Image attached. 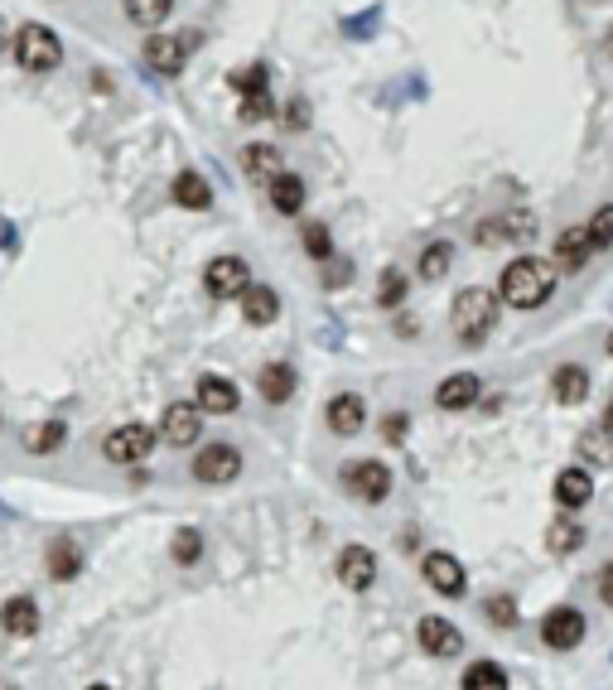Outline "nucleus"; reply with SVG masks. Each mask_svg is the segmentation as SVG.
I'll return each mask as SVG.
<instances>
[{
  "instance_id": "43",
  "label": "nucleus",
  "mask_w": 613,
  "mask_h": 690,
  "mask_svg": "<svg viewBox=\"0 0 613 690\" xmlns=\"http://www.w3.org/2000/svg\"><path fill=\"white\" fill-rule=\"evenodd\" d=\"M285 126H290V131H305V126H309V107H305V97H295V102L285 107Z\"/></svg>"
},
{
  "instance_id": "35",
  "label": "nucleus",
  "mask_w": 613,
  "mask_h": 690,
  "mask_svg": "<svg viewBox=\"0 0 613 690\" xmlns=\"http://www.w3.org/2000/svg\"><path fill=\"white\" fill-rule=\"evenodd\" d=\"M271 116H276V102H271V92L242 97V111H237V121H242V126H261V121H271Z\"/></svg>"
},
{
  "instance_id": "12",
  "label": "nucleus",
  "mask_w": 613,
  "mask_h": 690,
  "mask_svg": "<svg viewBox=\"0 0 613 690\" xmlns=\"http://www.w3.org/2000/svg\"><path fill=\"white\" fill-rule=\"evenodd\" d=\"M237 473H242V454H237L232 444H208V449H198V459H194L198 483H232Z\"/></svg>"
},
{
  "instance_id": "32",
  "label": "nucleus",
  "mask_w": 613,
  "mask_h": 690,
  "mask_svg": "<svg viewBox=\"0 0 613 690\" xmlns=\"http://www.w3.org/2000/svg\"><path fill=\"white\" fill-rule=\"evenodd\" d=\"M232 92H237V97L271 92V68H266V63H251V68H242V73H232Z\"/></svg>"
},
{
  "instance_id": "45",
  "label": "nucleus",
  "mask_w": 613,
  "mask_h": 690,
  "mask_svg": "<svg viewBox=\"0 0 613 690\" xmlns=\"http://www.w3.org/2000/svg\"><path fill=\"white\" fill-rule=\"evenodd\" d=\"M609 358H613V333H609Z\"/></svg>"
},
{
  "instance_id": "7",
  "label": "nucleus",
  "mask_w": 613,
  "mask_h": 690,
  "mask_svg": "<svg viewBox=\"0 0 613 690\" xmlns=\"http://www.w3.org/2000/svg\"><path fill=\"white\" fill-rule=\"evenodd\" d=\"M203 285H208L213 300H232V295H242L251 285V266L242 256H213L208 271H203Z\"/></svg>"
},
{
  "instance_id": "42",
  "label": "nucleus",
  "mask_w": 613,
  "mask_h": 690,
  "mask_svg": "<svg viewBox=\"0 0 613 690\" xmlns=\"http://www.w3.org/2000/svg\"><path fill=\"white\" fill-rule=\"evenodd\" d=\"M406 430H411V420H406V415L396 411V415H387V420H382V435H387L391 444H401L406 440Z\"/></svg>"
},
{
  "instance_id": "33",
  "label": "nucleus",
  "mask_w": 613,
  "mask_h": 690,
  "mask_svg": "<svg viewBox=\"0 0 613 690\" xmlns=\"http://www.w3.org/2000/svg\"><path fill=\"white\" fill-rule=\"evenodd\" d=\"M449 261H454V247H449V242H430V247L420 251V276L440 280L449 271Z\"/></svg>"
},
{
  "instance_id": "29",
  "label": "nucleus",
  "mask_w": 613,
  "mask_h": 690,
  "mask_svg": "<svg viewBox=\"0 0 613 690\" xmlns=\"http://www.w3.org/2000/svg\"><path fill=\"white\" fill-rule=\"evenodd\" d=\"M78 570H83V555L73 541H54L49 546V575L54 580H78Z\"/></svg>"
},
{
  "instance_id": "11",
  "label": "nucleus",
  "mask_w": 613,
  "mask_h": 690,
  "mask_svg": "<svg viewBox=\"0 0 613 690\" xmlns=\"http://www.w3.org/2000/svg\"><path fill=\"white\" fill-rule=\"evenodd\" d=\"M194 406L203 415H232L237 406H242V391H237V382H227V377H218V372H208V377H198Z\"/></svg>"
},
{
  "instance_id": "25",
  "label": "nucleus",
  "mask_w": 613,
  "mask_h": 690,
  "mask_svg": "<svg viewBox=\"0 0 613 690\" xmlns=\"http://www.w3.org/2000/svg\"><path fill=\"white\" fill-rule=\"evenodd\" d=\"M551 391H556L560 406H580L589 396V372L575 367V362H565V367H556V377H551Z\"/></svg>"
},
{
  "instance_id": "44",
  "label": "nucleus",
  "mask_w": 613,
  "mask_h": 690,
  "mask_svg": "<svg viewBox=\"0 0 613 690\" xmlns=\"http://www.w3.org/2000/svg\"><path fill=\"white\" fill-rule=\"evenodd\" d=\"M599 599L613 608V560L604 565V570H599Z\"/></svg>"
},
{
  "instance_id": "4",
  "label": "nucleus",
  "mask_w": 613,
  "mask_h": 690,
  "mask_svg": "<svg viewBox=\"0 0 613 690\" xmlns=\"http://www.w3.org/2000/svg\"><path fill=\"white\" fill-rule=\"evenodd\" d=\"M194 49H198V34H155V29H150V39H145V63H150L155 73L174 78V73H184V63H189Z\"/></svg>"
},
{
  "instance_id": "34",
  "label": "nucleus",
  "mask_w": 613,
  "mask_h": 690,
  "mask_svg": "<svg viewBox=\"0 0 613 690\" xmlns=\"http://www.w3.org/2000/svg\"><path fill=\"white\" fill-rule=\"evenodd\" d=\"M300 242H305V256H314V261H329L334 256V237H329L324 222H309L305 232H300Z\"/></svg>"
},
{
  "instance_id": "37",
  "label": "nucleus",
  "mask_w": 613,
  "mask_h": 690,
  "mask_svg": "<svg viewBox=\"0 0 613 690\" xmlns=\"http://www.w3.org/2000/svg\"><path fill=\"white\" fill-rule=\"evenodd\" d=\"M580 454H585V459H599V464H609L613 459V425L609 430H599V435L589 430L585 440H580Z\"/></svg>"
},
{
  "instance_id": "9",
  "label": "nucleus",
  "mask_w": 613,
  "mask_h": 690,
  "mask_svg": "<svg viewBox=\"0 0 613 690\" xmlns=\"http://www.w3.org/2000/svg\"><path fill=\"white\" fill-rule=\"evenodd\" d=\"M203 435V411H198L194 401H174L160 420V440L174 444V449H189V444Z\"/></svg>"
},
{
  "instance_id": "46",
  "label": "nucleus",
  "mask_w": 613,
  "mask_h": 690,
  "mask_svg": "<svg viewBox=\"0 0 613 690\" xmlns=\"http://www.w3.org/2000/svg\"><path fill=\"white\" fill-rule=\"evenodd\" d=\"M609 54H613V29H609Z\"/></svg>"
},
{
  "instance_id": "30",
  "label": "nucleus",
  "mask_w": 613,
  "mask_h": 690,
  "mask_svg": "<svg viewBox=\"0 0 613 690\" xmlns=\"http://www.w3.org/2000/svg\"><path fill=\"white\" fill-rule=\"evenodd\" d=\"M464 690H507V671L498 662H474L464 671Z\"/></svg>"
},
{
  "instance_id": "31",
  "label": "nucleus",
  "mask_w": 613,
  "mask_h": 690,
  "mask_svg": "<svg viewBox=\"0 0 613 690\" xmlns=\"http://www.w3.org/2000/svg\"><path fill=\"white\" fill-rule=\"evenodd\" d=\"M546 546H551L556 555H570V551L585 546V531L570 522V517H560V522H551V531H546Z\"/></svg>"
},
{
  "instance_id": "40",
  "label": "nucleus",
  "mask_w": 613,
  "mask_h": 690,
  "mask_svg": "<svg viewBox=\"0 0 613 690\" xmlns=\"http://www.w3.org/2000/svg\"><path fill=\"white\" fill-rule=\"evenodd\" d=\"M488 618H493L498 628H512V623H517V604H512L507 594H498V599H488Z\"/></svg>"
},
{
  "instance_id": "19",
  "label": "nucleus",
  "mask_w": 613,
  "mask_h": 690,
  "mask_svg": "<svg viewBox=\"0 0 613 690\" xmlns=\"http://www.w3.org/2000/svg\"><path fill=\"white\" fill-rule=\"evenodd\" d=\"M589 251H599L594 237H589V227H565L556 237V271H580L589 261Z\"/></svg>"
},
{
  "instance_id": "39",
  "label": "nucleus",
  "mask_w": 613,
  "mask_h": 690,
  "mask_svg": "<svg viewBox=\"0 0 613 690\" xmlns=\"http://www.w3.org/2000/svg\"><path fill=\"white\" fill-rule=\"evenodd\" d=\"M589 237H594V247H613V203H604L589 218Z\"/></svg>"
},
{
  "instance_id": "1",
  "label": "nucleus",
  "mask_w": 613,
  "mask_h": 690,
  "mask_svg": "<svg viewBox=\"0 0 613 690\" xmlns=\"http://www.w3.org/2000/svg\"><path fill=\"white\" fill-rule=\"evenodd\" d=\"M556 261H541V256H517L498 280V300L512 309H541L556 290Z\"/></svg>"
},
{
  "instance_id": "8",
  "label": "nucleus",
  "mask_w": 613,
  "mask_h": 690,
  "mask_svg": "<svg viewBox=\"0 0 613 690\" xmlns=\"http://www.w3.org/2000/svg\"><path fill=\"white\" fill-rule=\"evenodd\" d=\"M343 483H348V493H358L363 502H387L391 469L382 464V459H358V464L343 469Z\"/></svg>"
},
{
  "instance_id": "41",
  "label": "nucleus",
  "mask_w": 613,
  "mask_h": 690,
  "mask_svg": "<svg viewBox=\"0 0 613 690\" xmlns=\"http://www.w3.org/2000/svg\"><path fill=\"white\" fill-rule=\"evenodd\" d=\"M348 280H353V266H348V261H334V256H329V271H324V285H329V290H338V285H348Z\"/></svg>"
},
{
  "instance_id": "17",
  "label": "nucleus",
  "mask_w": 613,
  "mask_h": 690,
  "mask_svg": "<svg viewBox=\"0 0 613 690\" xmlns=\"http://www.w3.org/2000/svg\"><path fill=\"white\" fill-rule=\"evenodd\" d=\"M478 391H483V382H478L474 372H454V377H445L435 387V406L440 411H469L478 401Z\"/></svg>"
},
{
  "instance_id": "27",
  "label": "nucleus",
  "mask_w": 613,
  "mask_h": 690,
  "mask_svg": "<svg viewBox=\"0 0 613 690\" xmlns=\"http://www.w3.org/2000/svg\"><path fill=\"white\" fill-rule=\"evenodd\" d=\"M68 440V425L63 420H44V425H29L25 430V449L29 454H54Z\"/></svg>"
},
{
  "instance_id": "2",
  "label": "nucleus",
  "mask_w": 613,
  "mask_h": 690,
  "mask_svg": "<svg viewBox=\"0 0 613 690\" xmlns=\"http://www.w3.org/2000/svg\"><path fill=\"white\" fill-rule=\"evenodd\" d=\"M498 324V295L493 290H483V285H469V290H459L454 295V333H459V343H483L488 333Z\"/></svg>"
},
{
  "instance_id": "10",
  "label": "nucleus",
  "mask_w": 613,
  "mask_h": 690,
  "mask_svg": "<svg viewBox=\"0 0 613 690\" xmlns=\"http://www.w3.org/2000/svg\"><path fill=\"white\" fill-rule=\"evenodd\" d=\"M541 637H546V647H556V652L580 647V642H585V613H580V608H551V613L541 618Z\"/></svg>"
},
{
  "instance_id": "6",
  "label": "nucleus",
  "mask_w": 613,
  "mask_h": 690,
  "mask_svg": "<svg viewBox=\"0 0 613 690\" xmlns=\"http://www.w3.org/2000/svg\"><path fill=\"white\" fill-rule=\"evenodd\" d=\"M155 435H160V430L131 420V425H121V430H112V435L102 440V454H107L112 464H140V459L155 449Z\"/></svg>"
},
{
  "instance_id": "23",
  "label": "nucleus",
  "mask_w": 613,
  "mask_h": 690,
  "mask_svg": "<svg viewBox=\"0 0 613 690\" xmlns=\"http://www.w3.org/2000/svg\"><path fill=\"white\" fill-rule=\"evenodd\" d=\"M589 497H594V478H589V469H560V478H556V502L565 507V512H580Z\"/></svg>"
},
{
  "instance_id": "15",
  "label": "nucleus",
  "mask_w": 613,
  "mask_h": 690,
  "mask_svg": "<svg viewBox=\"0 0 613 690\" xmlns=\"http://www.w3.org/2000/svg\"><path fill=\"white\" fill-rule=\"evenodd\" d=\"M338 580L348 584L353 594L372 589L377 584V555L367 551V546H343V555H338Z\"/></svg>"
},
{
  "instance_id": "26",
  "label": "nucleus",
  "mask_w": 613,
  "mask_h": 690,
  "mask_svg": "<svg viewBox=\"0 0 613 690\" xmlns=\"http://www.w3.org/2000/svg\"><path fill=\"white\" fill-rule=\"evenodd\" d=\"M242 169H247L256 184H271V179L280 174V150H276V145H261V140H256V145L242 150Z\"/></svg>"
},
{
  "instance_id": "36",
  "label": "nucleus",
  "mask_w": 613,
  "mask_h": 690,
  "mask_svg": "<svg viewBox=\"0 0 613 690\" xmlns=\"http://www.w3.org/2000/svg\"><path fill=\"white\" fill-rule=\"evenodd\" d=\"M169 546H174V560H179V565H194L198 555H203V536H198L194 526H184V531H174Z\"/></svg>"
},
{
  "instance_id": "13",
  "label": "nucleus",
  "mask_w": 613,
  "mask_h": 690,
  "mask_svg": "<svg viewBox=\"0 0 613 690\" xmlns=\"http://www.w3.org/2000/svg\"><path fill=\"white\" fill-rule=\"evenodd\" d=\"M416 637H420V647H425L430 657H459V652H464V633H459L449 618H440V613H425Z\"/></svg>"
},
{
  "instance_id": "21",
  "label": "nucleus",
  "mask_w": 613,
  "mask_h": 690,
  "mask_svg": "<svg viewBox=\"0 0 613 690\" xmlns=\"http://www.w3.org/2000/svg\"><path fill=\"white\" fill-rule=\"evenodd\" d=\"M271 189V208L276 213H285V218H295L300 208H305V198H309V189H305V179L300 174H290V169H280L276 179L266 184Z\"/></svg>"
},
{
  "instance_id": "22",
  "label": "nucleus",
  "mask_w": 613,
  "mask_h": 690,
  "mask_svg": "<svg viewBox=\"0 0 613 690\" xmlns=\"http://www.w3.org/2000/svg\"><path fill=\"white\" fill-rule=\"evenodd\" d=\"M0 628H5L10 637L39 633V604H34L29 594H15V599H5V608H0Z\"/></svg>"
},
{
  "instance_id": "18",
  "label": "nucleus",
  "mask_w": 613,
  "mask_h": 690,
  "mask_svg": "<svg viewBox=\"0 0 613 690\" xmlns=\"http://www.w3.org/2000/svg\"><path fill=\"white\" fill-rule=\"evenodd\" d=\"M169 194H174L179 208H194V213H208V208H213V184H208L198 169H179Z\"/></svg>"
},
{
  "instance_id": "5",
  "label": "nucleus",
  "mask_w": 613,
  "mask_h": 690,
  "mask_svg": "<svg viewBox=\"0 0 613 690\" xmlns=\"http://www.w3.org/2000/svg\"><path fill=\"white\" fill-rule=\"evenodd\" d=\"M536 237V213H527V208H507V213H498V218L478 222L474 242L478 247H498V242H531Z\"/></svg>"
},
{
  "instance_id": "47",
  "label": "nucleus",
  "mask_w": 613,
  "mask_h": 690,
  "mask_svg": "<svg viewBox=\"0 0 613 690\" xmlns=\"http://www.w3.org/2000/svg\"><path fill=\"white\" fill-rule=\"evenodd\" d=\"M87 690H112V686H87Z\"/></svg>"
},
{
  "instance_id": "38",
  "label": "nucleus",
  "mask_w": 613,
  "mask_h": 690,
  "mask_svg": "<svg viewBox=\"0 0 613 690\" xmlns=\"http://www.w3.org/2000/svg\"><path fill=\"white\" fill-rule=\"evenodd\" d=\"M401 300H406V276H401V271H387L382 285H377V304H382V309H396Z\"/></svg>"
},
{
  "instance_id": "24",
  "label": "nucleus",
  "mask_w": 613,
  "mask_h": 690,
  "mask_svg": "<svg viewBox=\"0 0 613 690\" xmlns=\"http://www.w3.org/2000/svg\"><path fill=\"white\" fill-rule=\"evenodd\" d=\"M256 387H261V396H266L271 406H285V401L295 396V367H290V362H266L261 377H256Z\"/></svg>"
},
{
  "instance_id": "20",
  "label": "nucleus",
  "mask_w": 613,
  "mask_h": 690,
  "mask_svg": "<svg viewBox=\"0 0 613 690\" xmlns=\"http://www.w3.org/2000/svg\"><path fill=\"white\" fill-rule=\"evenodd\" d=\"M242 314H247V324L266 329V324H276L280 319V295L271 290V285H256V280H251L247 290H242Z\"/></svg>"
},
{
  "instance_id": "3",
  "label": "nucleus",
  "mask_w": 613,
  "mask_h": 690,
  "mask_svg": "<svg viewBox=\"0 0 613 690\" xmlns=\"http://www.w3.org/2000/svg\"><path fill=\"white\" fill-rule=\"evenodd\" d=\"M10 49H15L25 73H54L58 63H63V44H58V34L49 25H20Z\"/></svg>"
},
{
  "instance_id": "28",
  "label": "nucleus",
  "mask_w": 613,
  "mask_h": 690,
  "mask_svg": "<svg viewBox=\"0 0 613 690\" xmlns=\"http://www.w3.org/2000/svg\"><path fill=\"white\" fill-rule=\"evenodd\" d=\"M174 10V0H126V20L140 29H160Z\"/></svg>"
},
{
  "instance_id": "14",
  "label": "nucleus",
  "mask_w": 613,
  "mask_h": 690,
  "mask_svg": "<svg viewBox=\"0 0 613 690\" xmlns=\"http://www.w3.org/2000/svg\"><path fill=\"white\" fill-rule=\"evenodd\" d=\"M420 570H425V584H430L435 594H445V599H459V594H464V565H459L449 551H430L420 560Z\"/></svg>"
},
{
  "instance_id": "16",
  "label": "nucleus",
  "mask_w": 613,
  "mask_h": 690,
  "mask_svg": "<svg viewBox=\"0 0 613 690\" xmlns=\"http://www.w3.org/2000/svg\"><path fill=\"white\" fill-rule=\"evenodd\" d=\"M324 420H329V430H334V435H358V430H363V420H367V401L358 396V391H343V396L329 401Z\"/></svg>"
}]
</instances>
